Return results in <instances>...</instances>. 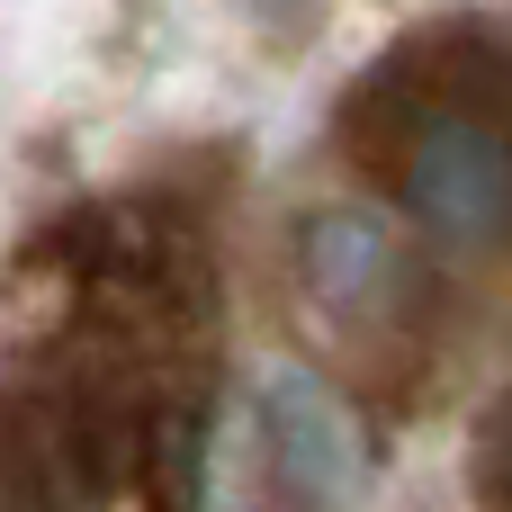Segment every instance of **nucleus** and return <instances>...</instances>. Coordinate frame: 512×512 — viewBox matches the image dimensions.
Returning <instances> with one entry per match:
<instances>
[{
    "instance_id": "3",
    "label": "nucleus",
    "mask_w": 512,
    "mask_h": 512,
    "mask_svg": "<svg viewBox=\"0 0 512 512\" xmlns=\"http://www.w3.org/2000/svg\"><path fill=\"white\" fill-rule=\"evenodd\" d=\"M297 261H306V288L333 324H396L414 297V261H405L396 225L369 207H315L297 234Z\"/></svg>"
},
{
    "instance_id": "1",
    "label": "nucleus",
    "mask_w": 512,
    "mask_h": 512,
    "mask_svg": "<svg viewBox=\"0 0 512 512\" xmlns=\"http://www.w3.org/2000/svg\"><path fill=\"white\" fill-rule=\"evenodd\" d=\"M396 189L414 225L450 252H495L504 243V135H495V90L468 108H432L396 162Z\"/></svg>"
},
{
    "instance_id": "2",
    "label": "nucleus",
    "mask_w": 512,
    "mask_h": 512,
    "mask_svg": "<svg viewBox=\"0 0 512 512\" xmlns=\"http://www.w3.org/2000/svg\"><path fill=\"white\" fill-rule=\"evenodd\" d=\"M261 441H270V468L288 486L297 512H351L369 486V441L360 423L342 414V396H324L315 378L279 369L261 387Z\"/></svg>"
}]
</instances>
